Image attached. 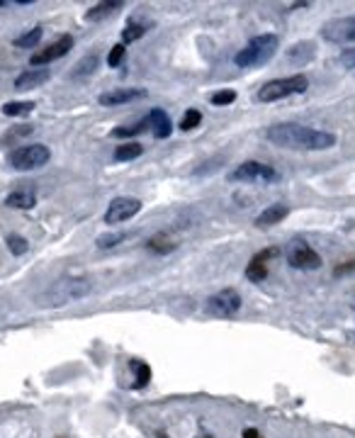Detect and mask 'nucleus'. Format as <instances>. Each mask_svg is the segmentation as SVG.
<instances>
[{
	"instance_id": "1",
	"label": "nucleus",
	"mask_w": 355,
	"mask_h": 438,
	"mask_svg": "<svg viewBox=\"0 0 355 438\" xmlns=\"http://www.w3.org/2000/svg\"><path fill=\"white\" fill-rule=\"evenodd\" d=\"M265 139L270 144L280 146V149L290 151H326L331 146H336V137L324 129H312L304 124H292V122H280L268 127Z\"/></svg>"
},
{
	"instance_id": "2",
	"label": "nucleus",
	"mask_w": 355,
	"mask_h": 438,
	"mask_svg": "<svg viewBox=\"0 0 355 438\" xmlns=\"http://www.w3.org/2000/svg\"><path fill=\"white\" fill-rule=\"evenodd\" d=\"M280 47V37L273 32H265V34H258L248 41L246 47L234 57V63L239 68H251V66H263L275 57Z\"/></svg>"
},
{
	"instance_id": "3",
	"label": "nucleus",
	"mask_w": 355,
	"mask_h": 438,
	"mask_svg": "<svg viewBox=\"0 0 355 438\" xmlns=\"http://www.w3.org/2000/svg\"><path fill=\"white\" fill-rule=\"evenodd\" d=\"M309 88V78L304 73H294V76L287 78H275V81H268L265 86H261L256 98L261 103H280V100L290 98V95H302L307 93Z\"/></svg>"
},
{
	"instance_id": "4",
	"label": "nucleus",
	"mask_w": 355,
	"mask_h": 438,
	"mask_svg": "<svg viewBox=\"0 0 355 438\" xmlns=\"http://www.w3.org/2000/svg\"><path fill=\"white\" fill-rule=\"evenodd\" d=\"M90 292V280L85 278H63L59 283L52 285L47 295H44V302L47 307H61V304H71L76 299L85 297Z\"/></svg>"
},
{
	"instance_id": "5",
	"label": "nucleus",
	"mask_w": 355,
	"mask_h": 438,
	"mask_svg": "<svg viewBox=\"0 0 355 438\" xmlns=\"http://www.w3.org/2000/svg\"><path fill=\"white\" fill-rule=\"evenodd\" d=\"M229 181H234V183H278L280 173L268 163L246 161V163L236 166V168L229 173Z\"/></svg>"
},
{
	"instance_id": "6",
	"label": "nucleus",
	"mask_w": 355,
	"mask_h": 438,
	"mask_svg": "<svg viewBox=\"0 0 355 438\" xmlns=\"http://www.w3.org/2000/svg\"><path fill=\"white\" fill-rule=\"evenodd\" d=\"M52 159V151L44 144H27V146H17L10 154V166L17 170H34L41 168Z\"/></svg>"
},
{
	"instance_id": "7",
	"label": "nucleus",
	"mask_w": 355,
	"mask_h": 438,
	"mask_svg": "<svg viewBox=\"0 0 355 438\" xmlns=\"http://www.w3.org/2000/svg\"><path fill=\"white\" fill-rule=\"evenodd\" d=\"M241 302L243 299L236 290L224 288L207 299V312H210L212 317H219V319H232V317H236L239 310H241Z\"/></svg>"
},
{
	"instance_id": "8",
	"label": "nucleus",
	"mask_w": 355,
	"mask_h": 438,
	"mask_svg": "<svg viewBox=\"0 0 355 438\" xmlns=\"http://www.w3.org/2000/svg\"><path fill=\"white\" fill-rule=\"evenodd\" d=\"M285 258L292 268L297 270H319L321 268V256L309 246L304 239H294V241L287 243V251H285Z\"/></svg>"
},
{
	"instance_id": "9",
	"label": "nucleus",
	"mask_w": 355,
	"mask_h": 438,
	"mask_svg": "<svg viewBox=\"0 0 355 438\" xmlns=\"http://www.w3.org/2000/svg\"><path fill=\"white\" fill-rule=\"evenodd\" d=\"M321 37L331 44H355V15L329 20L321 27Z\"/></svg>"
},
{
	"instance_id": "10",
	"label": "nucleus",
	"mask_w": 355,
	"mask_h": 438,
	"mask_svg": "<svg viewBox=\"0 0 355 438\" xmlns=\"http://www.w3.org/2000/svg\"><path fill=\"white\" fill-rule=\"evenodd\" d=\"M141 212V200L139 197H114L105 210V224H122L129 222L132 217H136Z\"/></svg>"
},
{
	"instance_id": "11",
	"label": "nucleus",
	"mask_w": 355,
	"mask_h": 438,
	"mask_svg": "<svg viewBox=\"0 0 355 438\" xmlns=\"http://www.w3.org/2000/svg\"><path fill=\"white\" fill-rule=\"evenodd\" d=\"M278 256H280L278 246H268V248H263V251H258L256 256L248 261L246 278L251 280V283H263V280L268 278V263L273 261V258H278Z\"/></svg>"
},
{
	"instance_id": "12",
	"label": "nucleus",
	"mask_w": 355,
	"mask_h": 438,
	"mask_svg": "<svg viewBox=\"0 0 355 438\" xmlns=\"http://www.w3.org/2000/svg\"><path fill=\"white\" fill-rule=\"evenodd\" d=\"M71 49H73V37L63 34V37H59L57 41H52V44H49L44 52L34 54V57L30 59V63H32V66H47V63H52V61H57V59L66 57Z\"/></svg>"
},
{
	"instance_id": "13",
	"label": "nucleus",
	"mask_w": 355,
	"mask_h": 438,
	"mask_svg": "<svg viewBox=\"0 0 355 438\" xmlns=\"http://www.w3.org/2000/svg\"><path fill=\"white\" fill-rule=\"evenodd\" d=\"M146 98L144 88H114V90H108V93L98 95V103L103 108H117V105L124 103H134V100Z\"/></svg>"
},
{
	"instance_id": "14",
	"label": "nucleus",
	"mask_w": 355,
	"mask_h": 438,
	"mask_svg": "<svg viewBox=\"0 0 355 438\" xmlns=\"http://www.w3.org/2000/svg\"><path fill=\"white\" fill-rule=\"evenodd\" d=\"M149 129H151V135L156 137V139H168L170 132H173V122H170L168 112H163L161 108L151 110L149 112Z\"/></svg>"
},
{
	"instance_id": "15",
	"label": "nucleus",
	"mask_w": 355,
	"mask_h": 438,
	"mask_svg": "<svg viewBox=\"0 0 355 438\" xmlns=\"http://www.w3.org/2000/svg\"><path fill=\"white\" fill-rule=\"evenodd\" d=\"M290 215V207L283 205V202H275V205H268L265 210L261 212V215L256 217V227H273V224H280L285 219V217Z\"/></svg>"
},
{
	"instance_id": "16",
	"label": "nucleus",
	"mask_w": 355,
	"mask_h": 438,
	"mask_svg": "<svg viewBox=\"0 0 355 438\" xmlns=\"http://www.w3.org/2000/svg\"><path fill=\"white\" fill-rule=\"evenodd\" d=\"M52 73L47 68H27L25 73L15 78V90H32V88H39L41 83H47Z\"/></svg>"
},
{
	"instance_id": "17",
	"label": "nucleus",
	"mask_w": 355,
	"mask_h": 438,
	"mask_svg": "<svg viewBox=\"0 0 355 438\" xmlns=\"http://www.w3.org/2000/svg\"><path fill=\"white\" fill-rule=\"evenodd\" d=\"M122 8H124L122 0H108V3H98V6L90 8V10L85 12V20L88 22H100L103 17L114 15V12L122 10Z\"/></svg>"
},
{
	"instance_id": "18",
	"label": "nucleus",
	"mask_w": 355,
	"mask_h": 438,
	"mask_svg": "<svg viewBox=\"0 0 355 438\" xmlns=\"http://www.w3.org/2000/svg\"><path fill=\"white\" fill-rule=\"evenodd\" d=\"M6 205L12 207V210H32L37 205V192L32 190H15L6 197Z\"/></svg>"
},
{
	"instance_id": "19",
	"label": "nucleus",
	"mask_w": 355,
	"mask_h": 438,
	"mask_svg": "<svg viewBox=\"0 0 355 438\" xmlns=\"http://www.w3.org/2000/svg\"><path fill=\"white\" fill-rule=\"evenodd\" d=\"M149 27H151V22H139V20H129L127 22V27H124V32H122V44L127 47V44H132V41H136V39H141V37L149 32Z\"/></svg>"
},
{
	"instance_id": "20",
	"label": "nucleus",
	"mask_w": 355,
	"mask_h": 438,
	"mask_svg": "<svg viewBox=\"0 0 355 438\" xmlns=\"http://www.w3.org/2000/svg\"><path fill=\"white\" fill-rule=\"evenodd\" d=\"M34 108L37 103H32V100H15V103L3 105V115H6V117H25V115H30Z\"/></svg>"
},
{
	"instance_id": "21",
	"label": "nucleus",
	"mask_w": 355,
	"mask_h": 438,
	"mask_svg": "<svg viewBox=\"0 0 355 438\" xmlns=\"http://www.w3.org/2000/svg\"><path fill=\"white\" fill-rule=\"evenodd\" d=\"M144 129H149V119H139V122H134V124H127V127H114L112 129V137L114 139H127V137H136V135H141Z\"/></svg>"
},
{
	"instance_id": "22",
	"label": "nucleus",
	"mask_w": 355,
	"mask_h": 438,
	"mask_svg": "<svg viewBox=\"0 0 355 438\" xmlns=\"http://www.w3.org/2000/svg\"><path fill=\"white\" fill-rule=\"evenodd\" d=\"M144 154V146L132 141V144H122L114 149V161H134Z\"/></svg>"
},
{
	"instance_id": "23",
	"label": "nucleus",
	"mask_w": 355,
	"mask_h": 438,
	"mask_svg": "<svg viewBox=\"0 0 355 438\" xmlns=\"http://www.w3.org/2000/svg\"><path fill=\"white\" fill-rule=\"evenodd\" d=\"M129 368L134 370V387H146L151 380V368L144 361H129Z\"/></svg>"
},
{
	"instance_id": "24",
	"label": "nucleus",
	"mask_w": 355,
	"mask_h": 438,
	"mask_svg": "<svg viewBox=\"0 0 355 438\" xmlns=\"http://www.w3.org/2000/svg\"><path fill=\"white\" fill-rule=\"evenodd\" d=\"M39 41H41V27H34V30L15 37V47L17 49H34Z\"/></svg>"
},
{
	"instance_id": "25",
	"label": "nucleus",
	"mask_w": 355,
	"mask_h": 438,
	"mask_svg": "<svg viewBox=\"0 0 355 438\" xmlns=\"http://www.w3.org/2000/svg\"><path fill=\"white\" fill-rule=\"evenodd\" d=\"M146 248L154 253H170L175 248V243L170 241L165 234H156V237H151L149 241H146Z\"/></svg>"
},
{
	"instance_id": "26",
	"label": "nucleus",
	"mask_w": 355,
	"mask_h": 438,
	"mask_svg": "<svg viewBox=\"0 0 355 438\" xmlns=\"http://www.w3.org/2000/svg\"><path fill=\"white\" fill-rule=\"evenodd\" d=\"M95 66H98V57L95 54H90V57H85V59H81V61L73 66V71H71V76L73 78H81V76H90V73L95 71Z\"/></svg>"
},
{
	"instance_id": "27",
	"label": "nucleus",
	"mask_w": 355,
	"mask_h": 438,
	"mask_svg": "<svg viewBox=\"0 0 355 438\" xmlns=\"http://www.w3.org/2000/svg\"><path fill=\"white\" fill-rule=\"evenodd\" d=\"M200 122H202V112H200V110H195V108H190L181 117V132H192L195 127H200Z\"/></svg>"
},
{
	"instance_id": "28",
	"label": "nucleus",
	"mask_w": 355,
	"mask_h": 438,
	"mask_svg": "<svg viewBox=\"0 0 355 438\" xmlns=\"http://www.w3.org/2000/svg\"><path fill=\"white\" fill-rule=\"evenodd\" d=\"M6 243H8V248H10L12 256H22V253H27V248H30L27 239L20 237V234H8Z\"/></svg>"
},
{
	"instance_id": "29",
	"label": "nucleus",
	"mask_w": 355,
	"mask_h": 438,
	"mask_svg": "<svg viewBox=\"0 0 355 438\" xmlns=\"http://www.w3.org/2000/svg\"><path fill=\"white\" fill-rule=\"evenodd\" d=\"M236 100V93L234 90H216V93L210 95V103L216 105V108H224V105H232Z\"/></svg>"
},
{
	"instance_id": "30",
	"label": "nucleus",
	"mask_w": 355,
	"mask_h": 438,
	"mask_svg": "<svg viewBox=\"0 0 355 438\" xmlns=\"http://www.w3.org/2000/svg\"><path fill=\"white\" fill-rule=\"evenodd\" d=\"M124 52H127V47H124L122 41H119V44H114V47L110 49V54H108V66L117 68L119 63H122V59H124Z\"/></svg>"
},
{
	"instance_id": "31",
	"label": "nucleus",
	"mask_w": 355,
	"mask_h": 438,
	"mask_svg": "<svg viewBox=\"0 0 355 438\" xmlns=\"http://www.w3.org/2000/svg\"><path fill=\"white\" fill-rule=\"evenodd\" d=\"M124 239H127V234H105V237L98 239V246L112 248V246H117V241H124Z\"/></svg>"
},
{
	"instance_id": "32",
	"label": "nucleus",
	"mask_w": 355,
	"mask_h": 438,
	"mask_svg": "<svg viewBox=\"0 0 355 438\" xmlns=\"http://www.w3.org/2000/svg\"><path fill=\"white\" fill-rule=\"evenodd\" d=\"M32 132H34V127H32V124H27V127H20V129H12L10 135H6L3 137V144H6V141H12V139H17V137H27V135H32Z\"/></svg>"
},
{
	"instance_id": "33",
	"label": "nucleus",
	"mask_w": 355,
	"mask_h": 438,
	"mask_svg": "<svg viewBox=\"0 0 355 438\" xmlns=\"http://www.w3.org/2000/svg\"><path fill=\"white\" fill-rule=\"evenodd\" d=\"M338 61L343 63L345 68H355V47L343 49V52L338 54Z\"/></svg>"
},
{
	"instance_id": "34",
	"label": "nucleus",
	"mask_w": 355,
	"mask_h": 438,
	"mask_svg": "<svg viewBox=\"0 0 355 438\" xmlns=\"http://www.w3.org/2000/svg\"><path fill=\"white\" fill-rule=\"evenodd\" d=\"M350 270H355V258H350V261H345L343 266H336L334 273H336V275H345V273H350Z\"/></svg>"
},
{
	"instance_id": "35",
	"label": "nucleus",
	"mask_w": 355,
	"mask_h": 438,
	"mask_svg": "<svg viewBox=\"0 0 355 438\" xmlns=\"http://www.w3.org/2000/svg\"><path fill=\"white\" fill-rule=\"evenodd\" d=\"M241 438H263V436H261V431H258V428L251 426V428H246V431H243Z\"/></svg>"
},
{
	"instance_id": "36",
	"label": "nucleus",
	"mask_w": 355,
	"mask_h": 438,
	"mask_svg": "<svg viewBox=\"0 0 355 438\" xmlns=\"http://www.w3.org/2000/svg\"><path fill=\"white\" fill-rule=\"evenodd\" d=\"M8 6V0H0V8H6Z\"/></svg>"
}]
</instances>
